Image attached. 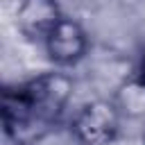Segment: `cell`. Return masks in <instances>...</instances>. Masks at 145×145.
<instances>
[{"instance_id":"obj_1","label":"cell","mask_w":145,"mask_h":145,"mask_svg":"<svg viewBox=\"0 0 145 145\" xmlns=\"http://www.w3.org/2000/svg\"><path fill=\"white\" fill-rule=\"evenodd\" d=\"M75 82L68 72L48 70L2 88L0 116L5 136L14 145H36L66 113Z\"/></svg>"},{"instance_id":"obj_2","label":"cell","mask_w":145,"mask_h":145,"mask_svg":"<svg viewBox=\"0 0 145 145\" xmlns=\"http://www.w3.org/2000/svg\"><path fill=\"white\" fill-rule=\"evenodd\" d=\"M122 111L118 102L113 100H88L84 102L72 120H70V134L77 145H111L120 134Z\"/></svg>"},{"instance_id":"obj_3","label":"cell","mask_w":145,"mask_h":145,"mask_svg":"<svg viewBox=\"0 0 145 145\" xmlns=\"http://www.w3.org/2000/svg\"><path fill=\"white\" fill-rule=\"evenodd\" d=\"M43 48H45L48 59L57 68H70V66H77L88 54L91 39L79 20L63 16L45 36Z\"/></svg>"},{"instance_id":"obj_4","label":"cell","mask_w":145,"mask_h":145,"mask_svg":"<svg viewBox=\"0 0 145 145\" xmlns=\"http://www.w3.org/2000/svg\"><path fill=\"white\" fill-rule=\"evenodd\" d=\"M57 0H18L14 20L18 32L29 41H45V36L52 32V27L63 18Z\"/></svg>"},{"instance_id":"obj_5","label":"cell","mask_w":145,"mask_h":145,"mask_svg":"<svg viewBox=\"0 0 145 145\" xmlns=\"http://www.w3.org/2000/svg\"><path fill=\"white\" fill-rule=\"evenodd\" d=\"M134 79H136L140 86H145V50H143V54H140V59H138V66H136Z\"/></svg>"}]
</instances>
